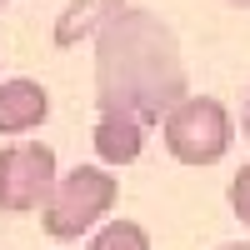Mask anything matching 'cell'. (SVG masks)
Instances as JSON below:
<instances>
[{
	"label": "cell",
	"instance_id": "cell-5",
	"mask_svg": "<svg viewBox=\"0 0 250 250\" xmlns=\"http://www.w3.org/2000/svg\"><path fill=\"white\" fill-rule=\"evenodd\" d=\"M45 115H50L45 85H35V80H25V75H15V80L0 85V135H25Z\"/></svg>",
	"mask_w": 250,
	"mask_h": 250
},
{
	"label": "cell",
	"instance_id": "cell-8",
	"mask_svg": "<svg viewBox=\"0 0 250 250\" xmlns=\"http://www.w3.org/2000/svg\"><path fill=\"white\" fill-rule=\"evenodd\" d=\"M85 250H150V235L135 220H110L105 230H95Z\"/></svg>",
	"mask_w": 250,
	"mask_h": 250
},
{
	"label": "cell",
	"instance_id": "cell-4",
	"mask_svg": "<svg viewBox=\"0 0 250 250\" xmlns=\"http://www.w3.org/2000/svg\"><path fill=\"white\" fill-rule=\"evenodd\" d=\"M55 150L50 145H5L0 150V210L25 215L55 195Z\"/></svg>",
	"mask_w": 250,
	"mask_h": 250
},
{
	"label": "cell",
	"instance_id": "cell-3",
	"mask_svg": "<svg viewBox=\"0 0 250 250\" xmlns=\"http://www.w3.org/2000/svg\"><path fill=\"white\" fill-rule=\"evenodd\" d=\"M115 205V175L100 165H75L45 200V235L50 240H80L95 220H105Z\"/></svg>",
	"mask_w": 250,
	"mask_h": 250
},
{
	"label": "cell",
	"instance_id": "cell-13",
	"mask_svg": "<svg viewBox=\"0 0 250 250\" xmlns=\"http://www.w3.org/2000/svg\"><path fill=\"white\" fill-rule=\"evenodd\" d=\"M0 5H5V0H0Z\"/></svg>",
	"mask_w": 250,
	"mask_h": 250
},
{
	"label": "cell",
	"instance_id": "cell-9",
	"mask_svg": "<svg viewBox=\"0 0 250 250\" xmlns=\"http://www.w3.org/2000/svg\"><path fill=\"white\" fill-rule=\"evenodd\" d=\"M230 210L240 215V225H250V165H240V175L230 180Z\"/></svg>",
	"mask_w": 250,
	"mask_h": 250
},
{
	"label": "cell",
	"instance_id": "cell-10",
	"mask_svg": "<svg viewBox=\"0 0 250 250\" xmlns=\"http://www.w3.org/2000/svg\"><path fill=\"white\" fill-rule=\"evenodd\" d=\"M240 125H245V135H250V95H245V115H240Z\"/></svg>",
	"mask_w": 250,
	"mask_h": 250
},
{
	"label": "cell",
	"instance_id": "cell-1",
	"mask_svg": "<svg viewBox=\"0 0 250 250\" xmlns=\"http://www.w3.org/2000/svg\"><path fill=\"white\" fill-rule=\"evenodd\" d=\"M95 100L145 125H165L185 100V65L175 35L150 10H115L95 35Z\"/></svg>",
	"mask_w": 250,
	"mask_h": 250
},
{
	"label": "cell",
	"instance_id": "cell-12",
	"mask_svg": "<svg viewBox=\"0 0 250 250\" xmlns=\"http://www.w3.org/2000/svg\"><path fill=\"white\" fill-rule=\"evenodd\" d=\"M230 5H250V0H230Z\"/></svg>",
	"mask_w": 250,
	"mask_h": 250
},
{
	"label": "cell",
	"instance_id": "cell-7",
	"mask_svg": "<svg viewBox=\"0 0 250 250\" xmlns=\"http://www.w3.org/2000/svg\"><path fill=\"white\" fill-rule=\"evenodd\" d=\"M115 10H125V0H75V5L55 20V45H75L85 30H105V20L115 15Z\"/></svg>",
	"mask_w": 250,
	"mask_h": 250
},
{
	"label": "cell",
	"instance_id": "cell-11",
	"mask_svg": "<svg viewBox=\"0 0 250 250\" xmlns=\"http://www.w3.org/2000/svg\"><path fill=\"white\" fill-rule=\"evenodd\" d=\"M220 250H250V245H220Z\"/></svg>",
	"mask_w": 250,
	"mask_h": 250
},
{
	"label": "cell",
	"instance_id": "cell-2",
	"mask_svg": "<svg viewBox=\"0 0 250 250\" xmlns=\"http://www.w3.org/2000/svg\"><path fill=\"white\" fill-rule=\"evenodd\" d=\"M165 150L180 165H215L230 150V110L215 95H185L160 125Z\"/></svg>",
	"mask_w": 250,
	"mask_h": 250
},
{
	"label": "cell",
	"instance_id": "cell-6",
	"mask_svg": "<svg viewBox=\"0 0 250 250\" xmlns=\"http://www.w3.org/2000/svg\"><path fill=\"white\" fill-rule=\"evenodd\" d=\"M140 145H145V120L125 115V110H100V120H95V155L105 165L140 160Z\"/></svg>",
	"mask_w": 250,
	"mask_h": 250
}]
</instances>
